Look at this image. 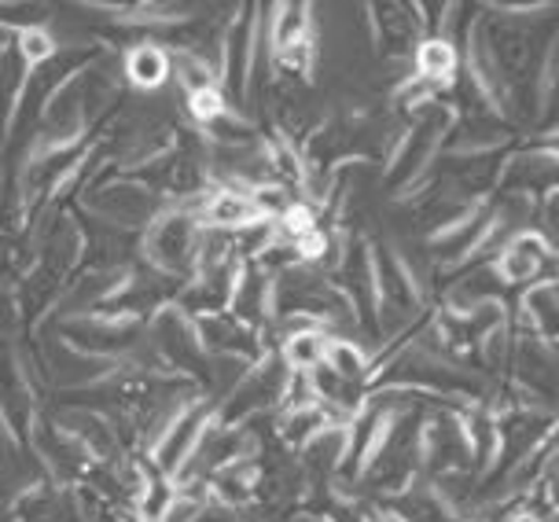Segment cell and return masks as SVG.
Instances as JSON below:
<instances>
[{
    "label": "cell",
    "mask_w": 559,
    "mask_h": 522,
    "mask_svg": "<svg viewBox=\"0 0 559 522\" xmlns=\"http://www.w3.org/2000/svg\"><path fill=\"white\" fill-rule=\"evenodd\" d=\"M34 446H37V453L45 456V464H48V471H52L56 482H78V486H88V478H93L96 471L104 467L82 446V441H78L74 435H70V430H63L59 424L37 427Z\"/></svg>",
    "instance_id": "4"
},
{
    "label": "cell",
    "mask_w": 559,
    "mask_h": 522,
    "mask_svg": "<svg viewBox=\"0 0 559 522\" xmlns=\"http://www.w3.org/2000/svg\"><path fill=\"white\" fill-rule=\"evenodd\" d=\"M15 52L26 63V70H37V67H45L48 59L59 52V45H56V37L48 34L45 23H41V26L19 29V34H15Z\"/></svg>",
    "instance_id": "7"
},
{
    "label": "cell",
    "mask_w": 559,
    "mask_h": 522,
    "mask_svg": "<svg viewBox=\"0 0 559 522\" xmlns=\"http://www.w3.org/2000/svg\"><path fill=\"white\" fill-rule=\"evenodd\" d=\"M199 244H203V225L192 210L169 206L163 210L152 225L140 236V250H144V261L152 269H158L169 280H188L195 276L199 269Z\"/></svg>",
    "instance_id": "1"
},
{
    "label": "cell",
    "mask_w": 559,
    "mask_h": 522,
    "mask_svg": "<svg viewBox=\"0 0 559 522\" xmlns=\"http://www.w3.org/2000/svg\"><path fill=\"white\" fill-rule=\"evenodd\" d=\"M324 368L335 371L343 383H361L368 371V357L357 343H346V339H328V354H324Z\"/></svg>",
    "instance_id": "6"
},
{
    "label": "cell",
    "mask_w": 559,
    "mask_h": 522,
    "mask_svg": "<svg viewBox=\"0 0 559 522\" xmlns=\"http://www.w3.org/2000/svg\"><path fill=\"white\" fill-rule=\"evenodd\" d=\"M456 67V52L445 41H431L419 48V78H449Z\"/></svg>",
    "instance_id": "8"
},
{
    "label": "cell",
    "mask_w": 559,
    "mask_h": 522,
    "mask_svg": "<svg viewBox=\"0 0 559 522\" xmlns=\"http://www.w3.org/2000/svg\"><path fill=\"white\" fill-rule=\"evenodd\" d=\"M122 74L140 93H155V88H163L174 78V56H169V48L155 41H140L126 52Z\"/></svg>",
    "instance_id": "5"
},
{
    "label": "cell",
    "mask_w": 559,
    "mask_h": 522,
    "mask_svg": "<svg viewBox=\"0 0 559 522\" xmlns=\"http://www.w3.org/2000/svg\"><path fill=\"white\" fill-rule=\"evenodd\" d=\"M85 206L99 225L115 228V233H140L163 214V195L152 192V185L136 177H111L107 185L93 188L85 195Z\"/></svg>",
    "instance_id": "2"
},
{
    "label": "cell",
    "mask_w": 559,
    "mask_h": 522,
    "mask_svg": "<svg viewBox=\"0 0 559 522\" xmlns=\"http://www.w3.org/2000/svg\"><path fill=\"white\" fill-rule=\"evenodd\" d=\"M0 424L12 438H29L37 427L34 387H29L12 346H0Z\"/></svg>",
    "instance_id": "3"
}]
</instances>
